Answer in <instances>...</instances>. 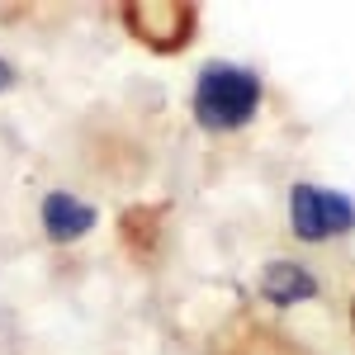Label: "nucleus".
Wrapping results in <instances>:
<instances>
[{"label": "nucleus", "instance_id": "1", "mask_svg": "<svg viewBox=\"0 0 355 355\" xmlns=\"http://www.w3.org/2000/svg\"><path fill=\"white\" fill-rule=\"evenodd\" d=\"M261 110V76L246 71L237 62H209L194 81V119L204 128H218V133H232L251 123Z\"/></svg>", "mask_w": 355, "mask_h": 355}, {"label": "nucleus", "instance_id": "2", "mask_svg": "<svg viewBox=\"0 0 355 355\" xmlns=\"http://www.w3.org/2000/svg\"><path fill=\"white\" fill-rule=\"evenodd\" d=\"M289 227L303 242H327V237H346L355 227V199L327 185H294L289 190Z\"/></svg>", "mask_w": 355, "mask_h": 355}, {"label": "nucleus", "instance_id": "3", "mask_svg": "<svg viewBox=\"0 0 355 355\" xmlns=\"http://www.w3.org/2000/svg\"><path fill=\"white\" fill-rule=\"evenodd\" d=\"M95 223H100V214L85 204L81 194H71V190L43 194V232L53 242H81L85 232H95Z\"/></svg>", "mask_w": 355, "mask_h": 355}, {"label": "nucleus", "instance_id": "4", "mask_svg": "<svg viewBox=\"0 0 355 355\" xmlns=\"http://www.w3.org/2000/svg\"><path fill=\"white\" fill-rule=\"evenodd\" d=\"M261 294H266L275 308H294V303H303V299L318 294V279H313L308 266L275 261V266H266V275H261Z\"/></svg>", "mask_w": 355, "mask_h": 355}, {"label": "nucleus", "instance_id": "5", "mask_svg": "<svg viewBox=\"0 0 355 355\" xmlns=\"http://www.w3.org/2000/svg\"><path fill=\"white\" fill-rule=\"evenodd\" d=\"M10 85H15V67L0 57V90H10Z\"/></svg>", "mask_w": 355, "mask_h": 355}]
</instances>
